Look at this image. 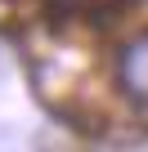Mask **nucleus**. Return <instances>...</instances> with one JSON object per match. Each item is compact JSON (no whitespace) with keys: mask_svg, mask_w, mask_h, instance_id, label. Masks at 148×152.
I'll list each match as a JSON object with an SVG mask.
<instances>
[{"mask_svg":"<svg viewBox=\"0 0 148 152\" xmlns=\"http://www.w3.org/2000/svg\"><path fill=\"white\" fill-rule=\"evenodd\" d=\"M121 90L130 94L135 107L148 112V31L135 36V40L121 49Z\"/></svg>","mask_w":148,"mask_h":152,"instance_id":"obj_1","label":"nucleus"}]
</instances>
